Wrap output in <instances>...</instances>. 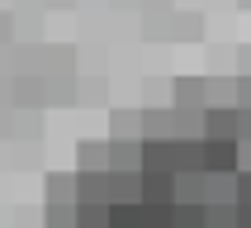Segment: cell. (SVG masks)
Masks as SVG:
<instances>
[{"instance_id":"cell-1","label":"cell","mask_w":251,"mask_h":228,"mask_svg":"<svg viewBox=\"0 0 251 228\" xmlns=\"http://www.w3.org/2000/svg\"><path fill=\"white\" fill-rule=\"evenodd\" d=\"M237 147H232V142H209V157H204V162H209L213 171H223V167H232V162H237Z\"/></svg>"}]
</instances>
